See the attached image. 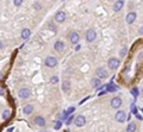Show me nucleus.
<instances>
[{"mask_svg": "<svg viewBox=\"0 0 143 132\" xmlns=\"http://www.w3.org/2000/svg\"><path fill=\"white\" fill-rule=\"evenodd\" d=\"M119 64H120V61L118 58H116V57H111L107 61V66H109L110 69H117L119 67Z\"/></svg>", "mask_w": 143, "mask_h": 132, "instance_id": "1", "label": "nucleus"}, {"mask_svg": "<svg viewBox=\"0 0 143 132\" xmlns=\"http://www.w3.org/2000/svg\"><path fill=\"white\" fill-rule=\"evenodd\" d=\"M116 119H117L119 123H124L125 119H126L125 112H124V111H118V112L116 113Z\"/></svg>", "mask_w": 143, "mask_h": 132, "instance_id": "10", "label": "nucleus"}, {"mask_svg": "<svg viewBox=\"0 0 143 132\" xmlns=\"http://www.w3.org/2000/svg\"><path fill=\"white\" fill-rule=\"evenodd\" d=\"M136 17H137L136 12H130V13H128V16H126V23H128V24H132V23L136 20Z\"/></svg>", "mask_w": 143, "mask_h": 132, "instance_id": "12", "label": "nucleus"}, {"mask_svg": "<svg viewBox=\"0 0 143 132\" xmlns=\"http://www.w3.org/2000/svg\"><path fill=\"white\" fill-rule=\"evenodd\" d=\"M30 35H31V31H30L29 29H24V30L22 31V38H23V39H28V38L30 37Z\"/></svg>", "mask_w": 143, "mask_h": 132, "instance_id": "17", "label": "nucleus"}, {"mask_svg": "<svg viewBox=\"0 0 143 132\" xmlns=\"http://www.w3.org/2000/svg\"><path fill=\"white\" fill-rule=\"evenodd\" d=\"M135 130H136V124H133V123L129 124L128 127H126V131H128V132H131V131H135Z\"/></svg>", "mask_w": 143, "mask_h": 132, "instance_id": "19", "label": "nucleus"}, {"mask_svg": "<svg viewBox=\"0 0 143 132\" xmlns=\"http://www.w3.org/2000/svg\"><path fill=\"white\" fill-rule=\"evenodd\" d=\"M107 87H109V88H107L109 92H116V90H117V88H116L114 86H110V85H109Z\"/></svg>", "mask_w": 143, "mask_h": 132, "instance_id": "23", "label": "nucleus"}, {"mask_svg": "<svg viewBox=\"0 0 143 132\" xmlns=\"http://www.w3.org/2000/svg\"><path fill=\"white\" fill-rule=\"evenodd\" d=\"M74 123H75V126H76V127H82V126H85V124H86V118H85L84 115H78V117L75 118Z\"/></svg>", "mask_w": 143, "mask_h": 132, "instance_id": "5", "label": "nucleus"}, {"mask_svg": "<svg viewBox=\"0 0 143 132\" xmlns=\"http://www.w3.org/2000/svg\"><path fill=\"white\" fill-rule=\"evenodd\" d=\"M33 121H35V124H36L37 126H39V127H44V126H45V120H44V118L41 117V115L35 117Z\"/></svg>", "mask_w": 143, "mask_h": 132, "instance_id": "8", "label": "nucleus"}, {"mask_svg": "<svg viewBox=\"0 0 143 132\" xmlns=\"http://www.w3.org/2000/svg\"><path fill=\"white\" fill-rule=\"evenodd\" d=\"M120 105H122V99H120V98L114 96V98L111 100V106H112V108H119Z\"/></svg>", "mask_w": 143, "mask_h": 132, "instance_id": "9", "label": "nucleus"}, {"mask_svg": "<svg viewBox=\"0 0 143 132\" xmlns=\"http://www.w3.org/2000/svg\"><path fill=\"white\" fill-rule=\"evenodd\" d=\"M91 85H92V87H93V88H99V87H100V85H101V81H100V79H99V77H94V79L91 81Z\"/></svg>", "mask_w": 143, "mask_h": 132, "instance_id": "15", "label": "nucleus"}, {"mask_svg": "<svg viewBox=\"0 0 143 132\" xmlns=\"http://www.w3.org/2000/svg\"><path fill=\"white\" fill-rule=\"evenodd\" d=\"M97 76L99 79H106L107 77V71L104 68H98L97 69Z\"/></svg>", "mask_w": 143, "mask_h": 132, "instance_id": "13", "label": "nucleus"}, {"mask_svg": "<svg viewBox=\"0 0 143 132\" xmlns=\"http://www.w3.org/2000/svg\"><path fill=\"white\" fill-rule=\"evenodd\" d=\"M131 109H132V112H136V107H135V105H132V107H131Z\"/></svg>", "mask_w": 143, "mask_h": 132, "instance_id": "31", "label": "nucleus"}, {"mask_svg": "<svg viewBox=\"0 0 143 132\" xmlns=\"http://www.w3.org/2000/svg\"><path fill=\"white\" fill-rule=\"evenodd\" d=\"M107 1H112V0H107Z\"/></svg>", "mask_w": 143, "mask_h": 132, "instance_id": "34", "label": "nucleus"}, {"mask_svg": "<svg viewBox=\"0 0 143 132\" xmlns=\"http://www.w3.org/2000/svg\"><path fill=\"white\" fill-rule=\"evenodd\" d=\"M70 88V82L69 81H63L62 82V90L63 92H68Z\"/></svg>", "mask_w": 143, "mask_h": 132, "instance_id": "18", "label": "nucleus"}, {"mask_svg": "<svg viewBox=\"0 0 143 132\" xmlns=\"http://www.w3.org/2000/svg\"><path fill=\"white\" fill-rule=\"evenodd\" d=\"M123 6H124V0H118V1H116L114 5H113V11L118 12L123 9Z\"/></svg>", "mask_w": 143, "mask_h": 132, "instance_id": "11", "label": "nucleus"}, {"mask_svg": "<svg viewBox=\"0 0 143 132\" xmlns=\"http://www.w3.org/2000/svg\"><path fill=\"white\" fill-rule=\"evenodd\" d=\"M125 54H126V49H125V48H123V49H122V51H120V56H124Z\"/></svg>", "mask_w": 143, "mask_h": 132, "instance_id": "28", "label": "nucleus"}, {"mask_svg": "<svg viewBox=\"0 0 143 132\" xmlns=\"http://www.w3.org/2000/svg\"><path fill=\"white\" fill-rule=\"evenodd\" d=\"M33 112V106L32 105H26L23 107V113L24 114H31Z\"/></svg>", "mask_w": 143, "mask_h": 132, "instance_id": "16", "label": "nucleus"}, {"mask_svg": "<svg viewBox=\"0 0 143 132\" xmlns=\"http://www.w3.org/2000/svg\"><path fill=\"white\" fill-rule=\"evenodd\" d=\"M63 48H64V44H63L62 41H57V42L55 43V45H54V49H55L57 52H62V51H63Z\"/></svg>", "mask_w": 143, "mask_h": 132, "instance_id": "14", "label": "nucleus"}, {"mask_svg": "<svg viewBox=\"0 0 143 132\" xmlns=\"http://www.w3.org/2000/svg\"><path fill=\"white\" fill-rule=\"evenodd\" d=\"M44 63H45L47 67H49V68H54V67L57 64V60H56V57H54V56H48V57L45 58Z\"/></svg>", "mask_w": 143, "mask_h": 132, "instance_id": "2", "label": "nucleus"}, {"mask_svg": "<svg viewBox=\"0 0 143 132\" xmlns=\"http://www.w3.org/2000/svg\"><path fill=\"white\" fill-rule=\"evenodd\" d=\"M79 39H80V36H79V33L78 32H70L69 33V41H70V43L72 44H78L79 43Z\"/></svg>", "mask_w": 143, "mask_h": 132, "instance_id": "6", "label": "nucleus"}, {"mask_svg": "<svg viewBox=\"0 0 143 132\" xmlns=\"http://www.w3.org/2000/svg\"><path fill=\"white\" fill-rule=\"evenodd\" d=\"M74 111H75V108H74V107H70V108L68 109V113H73Z\"/></svg>", "mask_w": 143, "mask_h": 132, "instance_id": "29", "label": "nucleus"}, {"mask_svg": "<svg viewBox=\"0 0 143 132\" xmlns=\"http://www.w3.org/2000/svg\"><path fill=\"white\" fill-rule=\"evenodd\" d=\"M132 93H133L135 96H138V89H137V88H133V89H132Z\"/></svg>", "mask_w": 143, "mask_h": 132, "instance_id": "27", "label": "nucleus"}, {"mask_svg": "<svg viewBox=\"0 0 143 132\" xmlns=\"http://www.w3.org/2000/svg\"><path fill=\"white\" fill-rule=\"evenodd\" d=\"M55 20H56V23H63L64 20H66V13L63 12V11H58L56 14H55Z\"/></svg>", "mask_w": 143, "mask_h": 132, "instance_id": "7", "label": "nucleus"}, {"mask_svg": "<svg viewBox=\"0 0 143 132\" xmlns=\"http://www.w3.org/2000/svg\"><path fill=\"white\" fill-rule=\"evenodd\" d=\"M61 127H62V121H60V120L56 121L55 123V130H60Z\"/></svg>", "mask_w": 143, "mask_h": 132, "instance_id": "21", "label": "nucleus"}, {"mask_svg": "<svg viewBox=\"0 0 143 132\" xmlns=\"http://www.w3.org/2000/svg\"><path fill=\"white\" fill-rule=\"evenodd\" d=\"M73 120H74V117H73V115H70V117L68 118V120H67V125H70Z\"/></svg>", "mask_w": 143, "mask_h": 132, "instance_id": "24", "label": "nucleus"}, {"mask_svg": "<svg viewBox=\"0 0 143 132\" xmlns=\"http://www.w3.org/2000/svg\"><path fill=\"white\" fill-rule=\"evenodd\" d=\"M95 37H97V32L93 29L87 30V32H86V41L87 42H93L95 39Z\"/></svg>", "mask_w": 143, "mask_h": 132, "instance_id": "4", "label": "nucleus"}, {"mask_svg": "<svg viewBox=\"0 0 143 132\" xmlns=\"http://www.w3.org/2000/svg\"><path fill=\"white\" fill-rule=\"evenodd\" d=\"M50 81H51V83H57V82H58V77H57V76H54V77H51Z\"/></svg>", "mask_w": 143, "mask_h": 132, "instance_id": "25", "label": "nucleus"}, {"mask_svg": "<svg viewBox=\"0 0 143 132\" xmlns=\"http://www.w3.org/2000/svg\"><path fill=\"white\" fill-rule=\"evenodd\" d=\"M136 117H137V119L142 120V115H141V114H138V113H137V114H136Z\"/></svg>", "mask_w": 143, "mask_h": 132, "instance_id": "30", "label": "nucleus"}, {"mask_svg": "<svg viewBox=\"0 0 143 132\" xmlns=\"http://www.w3.org/2000/svg\"><path fill=\"white\" fill-rule=\"evenodd\" d=\"M0 95H5V88L3 86H0Z\"/></svg>", "mask_w": 143, "mask_h": 132, "instance_id": "26", "label": "nucleus"}, {"mask_svg": "<svg viewBox=\"0 0 143 132\" xmlns=\"http://www.w3.org/2000/svg\"><path fill=\"white\" fill-rule=\"evenodd\" d=\"M22 3H23V0H13L14 6H20V5H22Z\"/></svg>", "mask_w": 143, "mask_h": 132, "instance_id": "22", "label": "nucleus"}, {"mask_svg": "<svg viewBox=\"0 0 143 132\" xmlns=\"http://www.w3.org/2000/svg\"><path fill=\"white\" fill-rule=\"evenodd\" d=\"M18 95H19L22 99H28V98H30V95H31V90H30L29 88L24 87V88L19 89V92H18Z\"/></svg>", "mask_w": 143, "mask_h": 132, "instance_id": "3", "label": "nucleus"}, {"mask_svg": "<svg viewBox=\"0 0 143 132\" xmlns=\"http://www.w3.org/2000/svg\"><path fill=\"white\" fill-rule=\"evenodd\" d=\"M80 49H81V47H80V45H76V48H75V50L78 51V50H80Z\"/></svg>", "mask_w": 143, "mask_h": 132, "instance_id": "32", "label": "nucleus"}, {"mask_svg": "<svg viewBox=\"0 0 143 132\" xmlns=\"http://www.w3.org/2000/svg\"><path fill=\"white\" fill-rule=\"evenodd\" d=\"M1 79H3V74H1V73H0V80H1Z\"/></svg>", "mask_w": 143, "mask_h": 132, "instance_id": "33", "label": "nucleus"}, {"mask_svg": "<svg viewBox=\"0 0 143 132\" xmlns=\"http://www.w3.org/2000/svg\"><path fill=\"white\" fill-rule=\"evenodd\" d=\"M10 114H11V112H10L9 109H6V111L3 113V119H4V120H7V119L10 118Z\"/></svg>", "mask_w": 143, "mask_h": 132, "instance_id": "20", "label": "nucleus"}]
</instances>
